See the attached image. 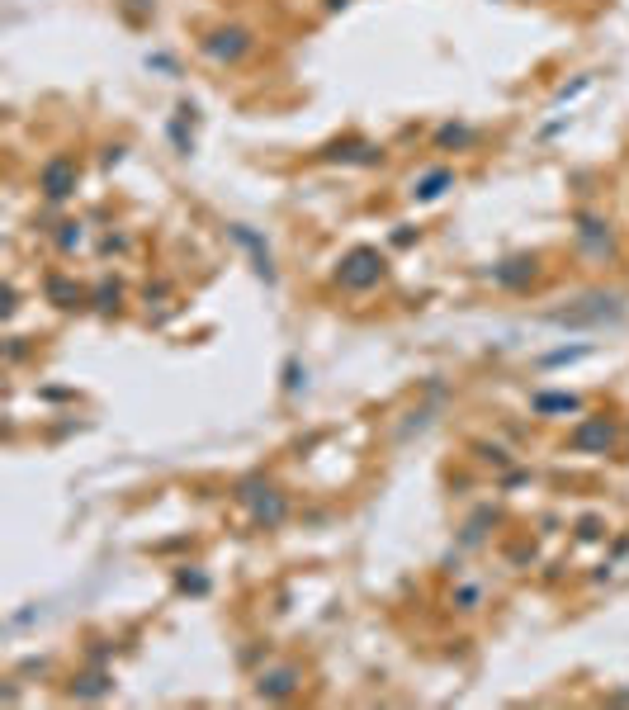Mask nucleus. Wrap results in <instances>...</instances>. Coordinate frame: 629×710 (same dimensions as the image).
Masks as SVG:
<instances>
[{
	"instance_id": "nucleus-2",
	"label": "nucleus",
	"mask_w": 629,
	"mask_h": 710,
	"mask_svg": "<svg viewBox=\"0 0 629 710\" xmlns=\"http://www.w3.org/2000/svg\"><path fill=\"white\" fill-rule=\"evenodd\" d=\"M38 185H43V195H48L52 204H62V199L76 190V161H71V157H52L43 171H38Z\"/></svg>"
},
{
	"instance_id": "nucleus-1",
	"label": "nucleus",
	"mask_w": 629,
	"mask_h": 710,
	"mask_svg": "<svg viewBox=\"0 0 629 710\" xmlns=\"http://www.w3.org/2000/svg\"><path fill=\"white\" fill-rule=\"evenodd\" d=\"M379 280H384V256L369 252V246L350 252V256L337 265V284H341V289H374Z\"/></svg>"
},
{
	"instance_id": "nucleus-13",
	"label": "nucleus",
	"mask_w": 629,
	"mask_h": 710,
	"mask_svg": "<svg viewBox=\"0 0 629 710\" xmlns=\"http://www.w3.org/2000/svg\"><path fill=\"white\" fill-rule=\"evenodd\" d=\"M119 299H123V289H119V284H100V289H95V308H100V312H114Z\"/></svg>"
},
{
	"instance_id": "nucleus-4",
	"label": "nucleus",
	"mask_w": 629,
	"mask_h": 710,
	"mask_svg": "<svg viewBox=\"0 0 629 710\" xmlns=\"http://www.w3.org/2000/svg\"><path fill=\"white\" fill-rule=\"evenodd\" d=\"M299 667H270V673L256 677V696L261 701H289L293 692H299Z\"/></svg>"
},
{
	"instance_id": "nucleus-3",
	"label": "nucleus",
	"mask_w": 629,
	"mask_h": 710,
	"mask_svg": "<svg viewBox=\"0 0 629 710\" xmlns=\"http://www.w3.org/2000/svg\"><path fill=\"white\" fill-rule=\"evenodd\" d=\"M204 53L214 57V62H237L242 53H251V34L246 29H218V34H208L204 38Z\"/></svg>"
},
{
	"instance_id": "nucleus-8",
	"label": "nucleus",
	"mask_w": 629,
	"mask_h": 710,
	"mask_svg": "<svg viewBox=\"0 0 629 710\" xmlns=\"http://www.w3.org/2000/svg\"><path fill=\"white\" fill-rule=\"evenodd\" d=\"M577 237H582V246H592V252H611V223L596 218V214H577Z\"/></svg>"
},
{
	"instance_id": "nucleus-14",
	"label": "nucleus",
	"mask_w": 629,
	"mask_h": 710,
	"mask_svg": "<svg viewBox=\"0 0 629 710\" xmlns=\"http://www.w3.org/2000/svg\"><path fill=\"white\" fill-rule=\"evenodd\" d=\"M48 294H52V299H62V308H71V303L81 299V289H71V284H62V280H52V284H48Z\"/></svg>"
},
{
	"instance_id": "nucleus-18",
	"label": "nucleus",
	"mask_w": 629,
	"mask_h": 710,
	"mask_svg": "<svg viewBox=\"0 0 629 710\" xmlns=\"http://www.w3.org/2000/svg\"><path fill=\"white\" fill-rule=\"evenodd\" d=\"M346 5H350V0H327V10H346Z\"/></svg>"
},
{
	"instance_id": "nucleus-15",
	"label": "nucleus",
	"mask_w": 629,
	"mask_h": 710,
	"mask_svg": "<svg viewBox=\"0 0 629 710\" xmlns=\"http://www.w3.org/2000/svg\"><path fill=\"white\" fill-rule=\"evenodd\" d=\"M469 138H473L469 129H445V133H440L435 142H440V148H450V142H469Z\"/></svg>"
},
{
	"instance_id": "nucleus-7",
	"label": "nucleus",
	"mask_w": 629,
	"mask_h": 710,
	"mask_svg": "<svg viewBox=\"0 0 629 710\" xmlns=\"http://www.w3.org/2000/svg\"><path fill=\"white\" fill-rule=\"evenodd\" d=\"M445 190H454V171H445V166H440V171H431V176H422V180H412V204H431V199H440Z\"/></svg>"
},
{
	"instance_id": "nucleus-12",
	"label": "nucleus",
	"mask_w": 629,
	"mask_h": 710,
	"mask_svg": "<svg viewBox=\"0 0 629 710\" xmlns=\"http://www.w3.org/2000/svg\"><path fill=\"white\" fill-rule=\"evenodd\" d=\"M450 601H454L459 611H478V607H483V588H473V582H464V588H454V597H450Z\"/></svg>"
},
{
	"instance_id": "nucleus-6",
	"label": "nucleus",
	"mask_w": 629,
	"mask_h": 710,
	"mask_svg": "<svg viewBox=\"0 0 629 710\" xmlns=\"http://www.w3.org/2000/svg\"><path fill=\"white\" fill-rule=\"evenodd\" d=\"M251 507H256V512H251V521H256L261 531H275L280 521L289 516V497H284L280 488H265V493H261V497H256V503H251Z\"/></svg>"
},
{
	"instance_id": "nucleus-16",
	"label": "nucleus",
	"mask_w": 629,
	"mask_h": 710,
	"mask_svg": "<svg viewBox=\"0 0 629 710\" xmlns=\"http://www.w3.org/2000/svg\"><path fill=\"white\" fill-rule=\"evenodd\" d=\"M478 455H483L488 465H507V450H501V446H478Z\"/></svg>"
},
{
	"instance_id": "nucleus-11",
	"label": "nucleus",
	"mask_w": 629,
	"mask_h": 710,
	"mask_svg": "<svg viewBox=\"0 0 629 710\" xmlns=\"http://www.w3.org/2000/svg\"><path fill=\"white\" fill-rule=\"evenodd\" d=\"M110 686H114L110 673H86V677H81V686H71V696H104Z\"/></svg>"
},
{
	"instance_id": "nucleus-17",
	"label": "nucleus",
	"mask_w": 629,
	"mask_h": 710,
	"mask_svg": "<svg viewBox=\"0 0 629 710\" xmlns=\"http://www.w3.org/2000/svg\"><path fill=\"white\" fill-rule=\"evenodd\" d=\"M601 535V521H582L577 526V540H596Z\"/></svg>"
},
{
	"instance_id": "nucleus-5",
	"label": "nucleus",
	"mask_w": 629,
	"mask_h": 710,
	"mask_svg": "<svg viewBox=\"0 0 629 710\" xmlns=\"http://www.w3.org/2000/svg\"><path fill=\"white\" fill-rule=\"evenodd\" d=\"M573 450H611L615 446V427L605 422V417H586V422L568 436Z\"/></svg>"
},
{
	"instance_id": "nucleus-9",
	"label": "nucleus",
	"mask_w": 629,
	"mask_h": 710,
	"mask_svg": "<svg viewBox=\"0 0 629 710\" xmlns=\"http://www.w3.org/2000/svg\"><path fill=\"white\" fill-rule=\"evenodd\" d=\"M535 275H539V261H535V256H520V261H507V265H497V270H492V280H497V284H507V289L526 284V280H535Z\"/></svg>"
},
{
	"instance_id": "nucleus-10",
	"label": "nucleus",
	"mask_w": 629,
	"mask_h": 710,
	"mask_svg": "<svg viewBox=\"0 0 629 710\" xmlns=\"http://www.w3.org/2000/svg\"><path fill=\"white\" fill-rule=\"evenodd\" d=\"M535 412H582V398H573V393H539Z\"/></svg>"
}]
</instances>
